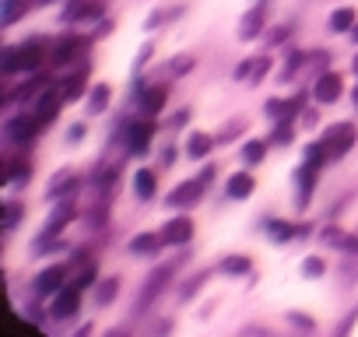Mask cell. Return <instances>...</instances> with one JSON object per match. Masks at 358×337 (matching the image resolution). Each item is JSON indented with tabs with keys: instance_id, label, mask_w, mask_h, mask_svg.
<instances>
[{
	"instance_id": "obj_5",
	"label": "cell",
	"mask_w": 358,
	"mask_h": 337,
	"mask_svg": "<svg viewBox=\"0 0 358 337\" xmlns=\"http://www.w3.org/2000/svg\"><path fill=\"white\" fill-rule=\"evenodd\" d=\"M341 92H344V81H341V74H337V71H327V74H320V78H316V88H313L316 102H337V99H341Z\"/></svg>"
},
{
	"instance_id": "obj_14",
	"label": "cell",
	"mask_w": 358,
	"mask_h": 337,
	"mask_svg": "<svg viewBox=\"0 0 358 337\" xmlns=\"http://www.w3.org/2000/svg\"><path fill=\"white\" fill-rule=\"evenodd\" d=\"M169 274H172L169 267H158V271H155V274L148 278V288H144V295L137 299V306H148V302H151V299H155V295L162 292V285L169 281Z\"/></svg>"
},
{
	"instance_id": "obj_37",
	"label": "cell",
	"mask_w": 358,
	"mask_h": 337,
	"mask_svg": "<svg viewBox=\"0 0 358 337\" xmlns=\"http://www.w3.org/2000/svg\"><path fill=\"white\" fill-rule=\"evenodd\" d=\"M355 74H358V57H355Z\"/></svg>"
},
{
	"instance_id": "obj_19",
	"label": "cell",
	"mask_w": 358,
	"mask_h": 337,
	"mask_svg": "<svg viewBox=\"0 0 358 337\" xmlns=\"http://www.w3.org/2000/svg\"><path fill=\"white\" fill-rule=\"evenodd\" d=\"M208 151H211V137H208V134H190L187 155H190V158H204Z\"/></svg>"
},
{
	"instance_id": "obj_6",
	"label": "cell",
	"mask_w": 358,
	"mask_h": 337,
	"mask_svg": "<svg viewBox=\"0 0 358 337\" xmlns=\"http://www.w3.org/2000/svg\"><path fill=\"white\" fill-rule=\"evenodd\" d=\"M201 194H204V180H201V183H197V180L179 183V187L169 194V204H172V208H194V204L201 201Z\"/></svg>"
},
{
	"instance_id": "obj_34",
	"label": "cell",
	"mask_w": 358,
	"mask_h": 337,
	"mask_svg": "<svg viewBox=\"0 0 358 337\" xmlns=\"http://www.w3.org/2000/svg\"><path fill=\"white\" fill-rule=\"evenodd\" d=\"M292 323H295V327H306V330H313V320H306V316H295V313H292Z\"/></svg>"
},
{
	"instance_id": "obj_21",
	"label": "cell",
	"mask_w": 358,
	"mask_h": 337,
	"mask_svg": "<svg viewBox=\"0 0 358 337\" xmlns=\"http://www.w3.org/2000/svg\"><path fill=\"white\" fill-rule=\"evenodd\" d=\"M330 29H334V32H348V29H355V11H351V8L334 11V15H330Z\"/></svg>"
},
{
	"instance_id": "obj_3",
	"label": "cell",
	"mask_w": 358,
	"mask_h": 337,
	"mask_svg": "<svg viewBox=\"0 0 358 337\" xmlns=\"http://www.w3.org/2000/svg\"><path fill=\"white\" fill-rule=\"evenodd\" d=\"M78 306H81V285H64V288L53 295L50 313H53L57 320H67V316H74V313H78Z\"/></svg>"
},
{
	"instance_id": "obj_22",
	"label": "cell",
	"mask_w": 358,
	"mask_h": 337,
	"mask_svg": "<svg viewBox=\"0 0 358 337\" xmlns=\"http://www.w3.org/2000/svg\"><path fill=\"white\" fill-rule=\"evenodd\" d=\"M85 95V74H74L64 81V99H81Z\"/></svg>"
},
{
	"instance_id": "obj_2",
	"label": "cell",
	"mask_w": 358,
	"mask_h": 337,
	"mask_svg": "<svg viewBox=\"0 0 358 337\" xmlns=\"http://www.w3.org/2000/svg\"><path fill=\"white\" fill-rule=\"evenodd\" d=\"M355 127L351 123H337V127H330L327 134H323V148H327V158H344L348 151H351V144H355Z\"/></svg>"
},
{
	"instance_id": "obj_27",
	"label": "cell",
	"mask_w": 358,
	"mask_h": 337,
	"mask_svg": "<svg viewBox=\"0 0 358 337\" xmlns=\"http://www.w3.org/2000/svg\"><path fill=\"white\" fill-rule=\"evenodd\" d=\"M267 67H271V60H267V57H257V60H250V78H246V81H253V85H257V81L267 74Z\"/></svg>"
},
{
	"instance_id": "obj_4",
	"label": "cell",
	"mask_w": 358,
	"mask_h": 337,
	"mask_svg": "<svg viewBox=\"0 0 358 337\" xmlns=\"http://www.w3.org/2000/svg\"><path fill=\"white\" fill-rule=\"evenodd\" d=\"M36 130H39V116H15V120L4 123V134H8L15 144H29V141L36 137Z\"/></svg>"
},
{
	"instance_id": "obj_35",
	"label": "cell",
	"mask_w": 358,
	"mask_h": 337,
	"mask_svg": "<svg viewBox=\"0 0 358 337\" xmlns=\"http://www.w3.org/2000/svg\"><path fill=\"white\" fill-rule=\"evenodd\" d=\"M67 137H71V141H81V137H85V127H81V123H78V127H71V134H67Z\"/></svg>"
},
{
	"instance_id": "obj_38",
	"label": "cell",
	"mask_w": 358,
	"mask_h": 337,
	"mask_svg": "<svg viewBox=\"0 0 358 337\" xmlns=\"http://www.w3.org/2000/svg\"><path fill=\"white\" fill-rule=\"evenodd\" d=\"M355 102H358V95H355Z\"/></svg>"
},
{
	"instance_id": "obj_7",
	"label": "cell",
	"mask_w": 358,
	"mask_h": 337,
	"mask_svg": "<svg viewBox=\"0 0 358 337\" xmlns=\"http://www.w3.org/2000/svg\"><path fill=\"white\" fill-rule=\"evenodd\" d=\"M151 137H155V120L134 123V127H130V137H127V144H130V155H144V151L151 148Z\"/></svg>"
},
{
	"instance_id": "obj_15",
	"label": "cell",
	"mask_w": 358,
	"mask_h": 337,
	"mask_svg": "<svg viewBox=\"0 0 358 337\" xmlns=\"http://www.w3.org/2000/svg\"><path fill=\"white\" fill-rule=\"evenodd\" d=\"M162 106H165V88H148V92H141V109H144V116H155Z\"/></svg>"
},
{
	"instance_id": "obj_9",
	"label": "cell",
	"mask_w": 358,
	"mask_h": 337,
	"mask_svg": "<svg viewBox=\"0 0 358 337\" xmlns=\"http://www.w3.org/2000/svg\"><path fill=\"white\" fill-rule=\"evenodd\" d=\"M99 15H102L99 0H71L64 8V22H85V18H99Z\"/></svg>"
},
{
	"instance_id": "obj_17",
	"label": "cell",
	"mask_w": 358,
	"mask_h": 337,
	"mask_svg": "<svg viewBox=\"0 0 358 337\" xmlns=\"http://www.w3.org/2000/svg\"><path fill=\"white\" fill-rule=\"evenodd\" d=\"M134 194H137L141 201L155 197V173H148V168H141V173L134 176Z\"/></svg>"
},
{
	"instance_id": "obj_36",
	"label": "cell",
	"mask_w": 358,
	"mask_h": 337,
	"mask_svg": "<svg viewBox=\"0 0 358 337\" xmlns=\"http://www.w3.org/2000/svg\"><path fill=\"white\" fill-rule=\"evenodd\" d=\"M351 36H355V43H358V25H355V32H351Z\"/></svg>"
},
{
	"instance_id": "obj_1",
	"label": "cell",
	"mask_w": 358,
	"mask_h": 337,
	"mask_svg": "<svg viewBox=\"0 0 358 337\" xmlns=\"http://www.w3.org/2000/svg\"><path fill=\"white\" fill-rule=\"evenodd\" d=\"M43 64V43H25V46H11L4 50V71H36Z\"/></svg>"
},
{
	"instance_id": "obj_12",
	"label": "cell",
	"mask_w": 358,
	"mask_h": 337,
	"mask_svg": "<svg viewBox=\"0 0 358 337\" xmlns=\"http://www.w3.org/2000/svg\"><path fill=\"white\" fill-rule=\"evenodd\" d=\"M225 194H229L232 201L250 197V194H253V173H236V176L225 183Z\"/></svg>"
},
{
	"instance_id": "obj_13",
	"label": "cell",
	"mask_w": 358,
	"mask_h": 337,
	"mask_svg": "<svg viewBox=\"0 0 358 337\" xmlns=\"http://www.w3.org/2000/svg\"><path fill=\"white\" fill-rule=\"evenodd\" d=\"M60 102H64V95H57V92H46V95L39 99V106H36V116H39V123H50V120L60 113Z\"/></svg>"
},
{
	"instance_id": "obj_31",
	"label": "cell",
	"mask_w": 358,
	"mask_h": 337,
	"mask_svg": "<svg viewBox=\"0 0 358 337\" xmlns=\"http://www.w3.org/2000/svg\"><path fill=\"white\" fill-rule=\"evenodd\" d=\"M302 271H306V274H313V278H320V274H323V260H316V257H313V260H306V264H302Z\"/></svg>"
},
{
	"instance_id": "obj_23",
	"label": "cell",
	"mask_w": 358,
	"mask_h": 337,
	"mask_svg": "<svg viewBox=\"0 0 358 337\" xmlns=\"http://www.w3.org/2000/svg\"><path fill=\"white\" fill-rule=\"evenodd\" d=\"M222 271H225V274H246V271H250V260H246V257H225V260H222Z\"/></svg>"
},
{
	"instance_id": "obj_20",
	"label": "cell",
	"mask_w": 358,
	"mask_h": 337,
	"mask_svg": "<svg viewBox=\"0 0 358 337\" xmlns=\"http://www.w3.org/2000/svg\"><path fill=\"white\" fill-rule=\"evenodd\" d=\"M116 292H120V281H116V278H106V281H99V288H95V302H99V306H109V302L116 299Z\"/></svg>"
},
{
	"instance_id": "obj_25",
	"label": "cell",
	"mask_w": 358,
	"mask_h": 337,
	"mask_svg": "<svg viewBox=\"0 0 358 337\" xmlns=\"http://www.w3.org/2000/svg\"><path fill=\"white\" fill-rule=\"evenodd\" d=\"M267 232H271V239H278V243H288V239L295 236L288 222H271V225H267Z\"/></svg>"
},
{
	"instance_id": "obj_18",
	"label": "cell",
	"mask_w": 358,
	"mask_h": 337,
	"mask_svg": "<svg viewBox=\"0 0 358 337\" xmlns=\"http://www.w3.org/2000/svg\"><path fill=\"white\" fill-rule=\"evenodd\" d=\"M162 243H165L162 236H137V239H130V253H134V257H141V253H155Z\"/></svg>"
},
{
	"instance_id": "obj_11",
	"label": "cell",
	"mask_w": 358,
	"mask_h": 337,
	"mask_svg": "<svg viewBox=\"0 0 358 337\" xmlns=\"http://www.w3.org/2000/svg\"><path fill=\"white\" fill-rule=\"evenodd\" d=\"M81 50H85V43H81V39H64V43H57V46H53V64H57V67H64V64H71L74 57H81Z\"/></svg>"
},
{
	"instance_id": "obj_8",
	"label": "cell",
	"mask_w": 358,
	"mask_h": 337,
	"mask_svg": "<svg viewBox=\"0 0 358 337\" xmlns=\"http://www.w3.org/2000/svg\"><path fill=\"white\" fill-rule=\"evenodd\" d=\"M162 239H165L169 246H183V243H190V239H194V222H190V218H172V222L165 225Z\"/></svg>"
},
{
	"instance_id": "obj_24",
	"label": "cell",
	"mask_w": 358,
	"mask_h": 337,
	"mask_svg": "<svg viewBox=\"0 0 358 337\" xmlns=\"http://www.w3.org/2000/svg\"><path fill=\"white\" fill-rule=\"evenodd\" d=\"M106 102H109V88H106V85H99V88L92 92V99H88V109H92V113H102V109H106Z\"/></svg>"
},
{
	"instance_id": "obj_28",
	"label": "cell",
	"mask_w": 358,
	"mask_h": 337,
	"mask_svg": "<svg viewBox=\"0 0 358 337\" xmlns=\"http://www.w3.org/2000/svg\"><path fill=\"white\" fill-rule=\"evenodd\" d=\"M243 158H246V162H253V165H257V162H260V158H264V141H250V144H246V148H243Z\"/></svg>"
},
{
	"instance_id": "obj_26",
	"label": "cell",
	"mask_w": 358,
	"mask_h": 337,
	"mask_svg": "<svg viewBox=\"0 0 358 337\" xmlns=\"http://www.w3.org/2000/svg\"><path fill=\"white\" fill-rule=\"evenodd\" d=\"M29 176V165L25 162H11L8 165V176H4V183H22Z\"/></svg>"
},
{
	"instance_id": "obj_30",
	"label": "cell",
	"mask_w": 358,
	"mask_h": 337,
	"mask_svg": "<svg viewBox=\"0 0 358 337\" xmlns=\"http://www.w3.org/2000/svg\"><path fill=\"white\" fill-rule=\"evenodd\" d=\"M288 141H292V127H288V120H285V127L274 130V144H288Z\"/></svg>"
},
{
	"instance_id": "obj_10",
	"label": "cell",
	"mask_w": 358,
	"mask_h": 337,
	"mask_svg": "<svg viewBox=\"0 0 358 337\" xmlns=\"http://www.w3.org/2000/svg\"><path fill=\"white\" fill-rule=\"evenodd\" d=\"M64 288V267H46L39 278H36V292L39 295H57Z\"/></svg>"
},
{
	"instance_id": "obj_33",
	"label": "cell",
	"mask_w": 358,
	"mask_h": 337,
	"mask_svg": "<svg viewBox=\"0 0 358 337\" xmlns=\"http://www.w3.org/2000/svg\"><path fill=\"white\" fill-rule=\"evenodd\" d=\"M18 218H22V208H18V204H11V208H8V229H15V225H18Z\"/></svg>"
},
{
	"instance_id": "obj_29",
	"label": "cell",
	"mask_w": 358,
	"mask_h": 337,
	"mask_svg": "<svg viewBox=\"0 0 358 337\" xmlns=\"http://www.w3.org/2000/svg\"><path fill=\"white\" fill-rule=\"evenodd\" d=\"M25 11V4H22V0H8V8H4V25H11L18 15Z\"/></svg>"
},
{
	"instance_id": "obj_32",
	"label": "cell",
	"mask_w": 358,
	"mask_h": 337,
	"mask_svg": "<svg viewBox=\"0 0 358 337\" xmlns=\"http://www.w3.org/2000/svg\"><path fill=\"white\" fill-rule=\"evenodd\" d=\"M92 281H95V267H92V264H88V267H85V271H81V274H78V281H74V285H81V288H88V285H92Z\"/></svg>"
},
{
	"instance_id": "obj_16",
	"label": "cell",
	"mask_w": 358,
	"mask_h": 337,
	"mask_svg": "<svg viewBox=\"0 0 358 337\" xmlns=\"http://www.w3.org/2000/svg\"><path fill=\"white\" fill-rule=\"evenodd\" d=\"M260 29H264V8H257V11H250V15L243 18L239 36H243V39H253V36H260Z\"/></svg>"
}]
</instances>
